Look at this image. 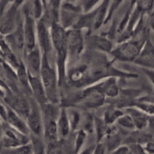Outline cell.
Masks as SVG:
<instances>
[{"label":"cell","mask_w":154,"mask_h":154,"mask_svg":"<svg viewBox=\"0 0 154 154\" xmlns=\"http://www.w3.org/2000/svg\"><path fill=\"white\" fill-rule=\"evenodd\" d=\"M144 150L147 154H153V141H150L143 145Z\"/></svg>","instance_id":"obj_36"},{"label":"cell","mask_w":154,"mask_h":154,"mask_svg":"<svg viewBox=\"0 0 154 154\" xmlns=\"http://www.w3.org/2000/svg\"><path fill=\"white\" fill-rule=\"evenodd\" d=\"M82 14L79 2H60L59 23L66 30L72 29Z\"/></svg>","instance_id":"obj_4"},{"label":"cell","mask_w":154,"mask_h":154,"mask_svg":"<svg viewBox=\"0 0 154 154\" xmlns=\"http://www.w3.org/2000/svg\"><path fill=\"white\" fill-rule=\"evenodd\" d=\"M6 154H33L32 147L31 144L28 143V144H23V145L19 146L15 148L10 149V150H5Z\"/></svg>","instance_id":"obj_29"},{"label":"cell","mask_w":154,"mask_h":154,"mask_svg":"<svg viewBox=\"0 0 154 154\" xmlns=\"http://www.w3.org/2000/svg\"><path fill=\"white\" fill-rule=\"evenodd\" d=\"M133 63L144 68L147 70H153L154 56L153 45L150 39H147Z\"/></svg>","instance_id":"obj_10"},{"label":"cell","mask_w":154,"mask_h":154,"mask_svg":"<svg viewBox=\"0 0 154 154\" xmlns=\"http://www.w3.org/2000/svg\"><path fill=\"white\" fill-rule=\"evenodd\" d=\"M146 41L140 38H130L126 42L119 43L117 47L113 48L110 54L114 57V60L133 63Z\"/></svg>","instance_id":"obj_2"},{"label":"cell","mask_w":154,"mask_h":154,"mask_svg":"<svg viewBox=\"0 0 154 154\" xmlns=\"http://www.w3.org/2000/svg\"><path fill=\"white\" fill-rule=\"evenodd\" d=\"M30 110L26 119L30 135L42 137L43 135V120L40 106L33 99H29Z\"/></svg>","instance_id":"obj_8"},{"label":"cell","mask_w":154,"mask_h":154,"mask_svg":"<svg viewBox=\"0 0 154 154\" xmlns=\"http://www.w3.org/2000/svg\"><path fill=\"white\" fill-rule=\"evenodd\" d=\"M87 133L83 129H79L75 132V138H73L74 153L78 154L83 150L84 144L87 141Z\"/></svg>","instance_id":"obj_26"},{"label":"cell","mask_w":154,"mask_h":154,"mask_svg":"<svg viewBox=\"0 0 154 154\" xmlns=\"http://www.w3.org/2000/svg\"><path fill=\"white\" fill-rule=\"evenodd\" d=\"M39 78L45 88L48 102L54 105H60L61 102V95L57 69L55 64H51L50 57L42 55Z\"/></svg>","instance_id":"obj_1"},{"label":"cell","mask_w":154,"mask_h":154,"mask_svg":"<svg viewBox=\"0 0 154 154\" xmlns=\"http://www.w3.org/2000/svg\"><path fill=\"white\" fill-rule=\"evenodd\" d=\"M0 142L5 150L15 148L29 143V136L23 135L12 129L5 122L2 123Z\"/></svg>","instance_id":"obj_5"},{"label":"cell","mask_w":154,"mask_h":154,"mask_svg":"<svg viewBox=\"0 0 154 154\" xmlns=\"http://www.w3.org/2000/svg\"><path fill=\"white\" fill-rule=\"evenodd\" d=\"M88 42L90 46L99 52L111 53L114 48L112 42L106 36L93 35L89 38Z\"/></svg>","instance_id":"obj_18"},{"label":"cell","mask_w":154,"mask_h":154,"mask_svg":"<svg viewBox=\"0 0 154 154\" xmlns=\"http://www.w3.org/2000/svg\"><path fill=\"white\" fill-rule=\"evenodd\" d=\"M5 123H7L12 129H15L23 135H27V136L30 135L26 120L14 111H12L8 107H7V114H6V119Z\"/></svg>","instance_id":"obj_14"},{"label":"cell","mask_w":154,"mask_h":154,"mask_svg":"<svg viewBox=\"0 0 154 154\" xmlns=\"http://www.w3.org/2000/svg\"><path fill=\"white\" fill-rule=\"evenodd\" d=\"M97 85L106 99H115L118 96L120 92L117 78H106L97 83Z\"/></svg>","instance_id":"obj_15"},{"label":"cell","mask_w":154,"mask_h":154,"mask_svg":"<svg viewBox=\"0 0 154 154\" xmlns=\"http://www.w3.org/2000/svg\"><path fill=\"white\" fill-rule=\"evenodd\" d=\"M6 114H7V107L0 101V120L2 122L5 121Z\"/></svg>","instance_id":"obj_35"},{"label":"cell","mask_w":154,"mask_h":154,"mask_svg":"<svg viewBox=\"0 0 154 154\" xmlns=\"http://www.w3.org/2000/svg\"><path fill=\"white\" fill-rule=\"evenodd\" d=\"M36 45L42 55L50 57L53 52L50 27L42 20L36 21Z\"/></svg>","instance_id":"obj_9"},{"label":"cell","mask_w":154,"mask_h":154,"mask_svg":"<svg viewBox=\"0 0 154 154\" xmlns=\"http://www.w3.org/2000/svg\"><path fill=\"white\" fill-rule=\"evenodd\" d=\"M123 114H124V111L122 109L117 108L115 106H113V105H110L104 113L102 120L108 126H111L114 123H117V120Z\"/></svg>","instance_id":"obj_22"},{"label":"cell","mask_w":154,"mask_h":154,"mask_svg":"<svg viewBox=\"0 0 154 154\" xmlns=\"http://www.w3.org/2000/svg\"><path fill=\"white\" fill-rule=\"evenodd\" d=\"M135 5L142 14L149 13L153 11V1H139L135 2Z\"/></svg>","instance_id":"obj_30"},{"label":"cell","mask_w":154,"mask_h":154,"mask_svg":"<svg viewBox=\"0 0 154 154\" xmlns=\"http://www.w3.org/2000/svg\"><path fill=\"white\" fill-rule=\"evenodd\" d=\"M4 154H6V153H4Z\"/></svg>","instance_id":"obj_39"},{"label":"cell","mask_w":154,"mask_h":154,"mask_svg":"<svg viewBox=\"0 0 154 154\" xmlns=\"http://www.w3.org/2000/svg\"><path fill=\"white\" fill-rule=\"evenodd\" d=\"M85 38L82 31L76 29L66 30V47L68 60H76L82 55L85 48Z\"/></svg>","instance_id":"obj_6"},{"label":"cell","mask_w":154,"mask_h":154,"mask_svg":"<svg viewBox=\"0 0 154 154\" xmlns=\"http://www.w3.org/2000/svg\"><path fill=\"white\" fill-rule=\"evenodd\" d=\"M57 126L60 140H65L69 138L72 131L66 107L60 108V114L57 120Z\"/></svg>","instance_id":"obj_16"},{"label":"cell","mask_w":154,"mask_h":154,"mask_svg":"<svg viewBox=\"0 0 154 154\" xmlns=\"http://www.w3.org/2000/svg\"><path fill=\"white\" fill-rule=\"evenodd\" d=\"M125 113L129 114L135 125V130L142 131L150 126L153 117L147 115L135 108H127L125 109Z\"/></svg>","instance_id":"obj_13"},{"label":"cell","mask_w":154,"mask_h":154,"mask_svg":"<svg viewBox=\"0 0 154 154\" xmlns=\"http://www.w3.org/2000/svg\"><path fill=\"white\" fill-rule=\"evenodd\" d=\"M23 2H11L10 6L4 9L0 14V34L5 36L11 34L20 20V8Z\"/></svg>","instance_id":"obj_3"},{"label":"cell","mask_w":154,"mask_h":154,"mask_svg":"<svg viewBox=\"0 0 154 154\" xmlns=\"http://www.w3.org/2000/svg\"><path fill=\"white\" fill-rule=\"evenodd\" d=\"M28 78L30 95L32 96V99L37 102L39 106L48 103L46 93L40 78L28 73Z\"/></svg>","instance_id":"obj_12"},{"label":"cell","mask_w":154,"mask_h":154,"mask_svg":"<svg viewBox=\"0 0 154 154\" xmlns=\"http://www.w3.org/2000/svg\"><path fill=\"white\" fill-rule=\"evenodd\" d=\"M66 109H67L69 123H70L71 131H72V132H75V131L77 132L80 129V126L82 123L83 118L81 115V113L77 110H69L67 108H66Z\"/></svg>","instance_id":"obj_25"},{"label":"cell","mask_w":154,"mask_h":154,"mask_svg":"<svg viewBox=\"0 0 154 154\" xmlns=\"http://www.w3.org/2000/svg\"><path fill=\"white\" fill-rule=\"evenodd\" d=\"M124 140L125 139L117 130V128L111 126L106 136L104 138L101 143L105 145L106 151L110 153L123 145Z\"/></svg>","instance_id":"obj_17"},{"label":"cell","mask_w":154,"mask_h":154,"mask_svg":"<svg viewBox=\"0 0 154 154\" xmlns=\"http://www.w3.org/2000/svg\"><path fill=\"white\" fill-rule=\"evenodd\" d=\"M132 154H147L141 144H131L127 145Z\"/></svg>","instance_id":"obj_32"},{"label":"cell","mask_w":154,"mask_h":154,"mask_svg":"<svg viewBox=\"0 0 154 154\" xmlns=\"http://www.w3.org/2000/svg\"><path fill=\"white\" fill-rule=\"evenodd\" d=\"M69 138L59 140L57 142L48 144L46 154H75L73 149V140L69 142Z\"/></svg>","instance_id":"obj_19"},{"label":"cell","mask_w":154,"mask_h":154,"mask_svg":"<svg viewBox=\"0 0 154 154\" xmlns=\"http://www.w3.org/2000/svg\"><path fill=\"white\" fill-rule=\"evenodd\" d=\"M106 148L102 143H96L95 144L94 149H93L92 154H106Z\"/></svg>","instance_id":"obj_34"},{"label":"cell","mask_w":154,"mask_h":154,"mask_svg":"<svg viewBox=\"0 0 154 154\" xmlns=\"http://www.w3.org/2000/svg\"><path fill=\"white\" fill-rule=\"evenodd\" d=\"M96 8H95L94 10L92 11L88 12V13L82 14L72 29H76L81 30V31H83V29H93V25H94L95 22V17H96Z\"/></svg>","instance_id":"obj_20"},{"label":"cell","mask_w":154,"mask_h":154,"mask_svg":"<svg viewBox=\"0 0 154 154\" xmlns=\"http://www.w3.org/2000/svg\"><path fill=\"white\" fill-rule=\"evenodd\" d=\"M117 124L120 127L123 128V129H126V130L129 131H135V125H134L133 121H132V118L129 114L124 112V114L117 120Z\"/></svg>","instance_id":"obj_27"},{"label":"cell","mask_w":154,"mask_h":154,"mask_svg":"<svg viewBox=\"0 0 154 154\" xmlns=\"http://www.w3.org/2000/svg\"><path fill=\"white\" fill-rule=\"evenodd\" d=\"M29 142L32 147L33 154H46L47 144L42 137L29 135Z\"/></svg>","instance_id":"obj_24"},{"label":"cell","mask_w":154,"mask_h":154,"mask_svg":"<svg viewBox=\"0 0 154 154\" xmlns=\"http://www.w3.org/2000/svg\"><path fill=\"white\" fill-rule=\"evenodd\" d=\"M2 123H0V135H1V126H2Z\"/></svg>","instance_id":"obj_38"},{"label":"cell","mask_w":154,"mask_h":154,"mask_svg":"<svg viewBox=\"0 0 154 154\" xmlns=\"http://www.w3.org/2000/svg\"><path fill=\"white\" fill-rule=\"evenodd\" d=\"M108 5H109V1H101V3L96 8L95 22L93 25L94 30L99 29L103 24L106 23Z\"/></svg>","instance_id":"obj_21"},{"label":"cell","mask_w":154,"mask_h":154,"mask_svg":"<svg viewBox=\"0 0 154 154\" xmlns=\"http://www.w3.org/2000/svg\"><path fill=\"white\" fill-rule=\"evenodd\" d=\"M94 146L95 145L90 146V147H87V148L83 149V150H81V151H80L78 154H92L93 153V149H94Z\"/></svg>","instance_id":"obj_37"},{"label":"cell","mask_w":154,"mask_h":154,"mask_svg":"<svg viewBox=\"0 0 154 154\" xmlns=\"http://www.w3.org/2000/svg\"><path fill=\"white\" fill-rule=\"evenodd\" d=\"M108 154H132L131 153L130 150H129V147L127 145H121L120 147H119L118 148L115 149L113 151L108 153Z\"/></svg>","instance_id":"obj_33"},{"label":"cell","mask_w":154,"mask_h":154,"mask_svg":"<svg viewBox=\"0 0 154 154\" xmlns=\"http://www.w3.org/2000/svg\"><path fill=\"white\" fill-rule=\"evenodd\" d=\"M111 127V126H108L103 121L102 118L94 117V129L93 130H95L96 134V141H97L96 143L102 142Z\"/></svg>","instance_id":"obj_23"},{"label":"cell","mask_w":154,"mask_h":154,"mask_svg":"<svg viewBox=\"0 0 154 154\" xmlns=\"http://www.w3.org/2000/svg\"><path fill=\"white\" fill-rule=\"evenodd\" d=\"M79 3L82 9L83 14H84L92 11L96 8L101 3V1H82L79 2Z\"/></svg>","instance_id":"obj_31"},{"label":"cell","mask_w":154,"mask_h":154,"mask_svg":"<svg viewBox=\"0 0 154 154\" xmlns=\"http://www.w3.org/2000/svg\"><path fill=\"white\" fill-rule=\"evenodd\" d=\"M23 58L25 59V61H23L25 64L28 73L34 76L39 77L42 66V54L38 48L36 46L31 51L26 52L24 54Z\"/></svg>","instance_id":"obj_11"},{"label":"cell","mask_w":154,"mask_h":154,"mask_svg":"<svg viewBox=\"0 0 154 154\" xmlns=\"http://www.w3.org/2000/svg\"><path fill=\"white\" fill-rule=\"evenodd\" d=\"M32 16L35 20L38 21L42 17L44 14V4L42 1H35L32 2L31 9H29Z\"/></svg>","instance_id":"obj_28"},{"label":"cell","mask_w":154,"mask_h":154,"mask_svg":"<svg viewBox=\"0 0 154 154\" xmlns=\"http://www.w3.org/2000/svg\"><path fill=\"white\" fill-rule=\"evenodd\" d=\"M23 20L25 53L31 51L37 46L36 45V21L32 16L29 9L26 8L23 11Z\"/></svg>","instance_id":"obj_7"}]
</instances>
